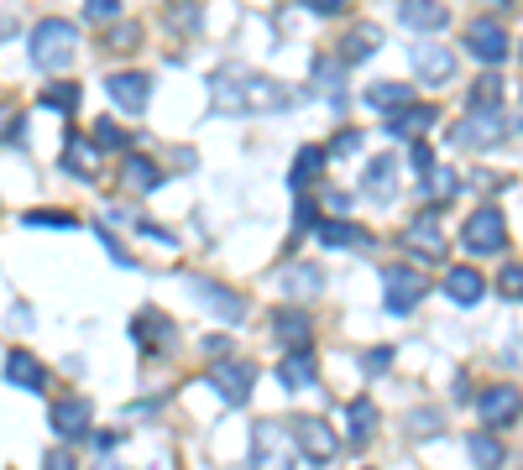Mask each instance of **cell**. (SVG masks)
<instances>
[{
	"label": "cell",
	"instance_id": "cell-12",
	"mask_svg": "<svg viewBox=\"0 0 523 470\" xmlns=\"http://www.w3.org/2000/svg\"><path fill=\"white\" fill-rule=\"evenodd\" d=\"M272 340H283L288 356H304L314 340V319L304 309H272Z\"/></svg>",
	"mask_w": 523,
	"mask_h": 470
},
{
	"label": "cell",
	"instance_id": "cell-13",
	"mask_svg": "<svg viewBox=\"0 0 523 470\" xmlns=\"http://www.w3.org/2000/svg\"><path fill=\"white\" fill-rule=\"evenodd\" d=\"M476 413H482V423H513L523 413V392L497 382V387H487L482 397H476Z\"/></svg>",
	"mask_w": 523,
	"mask_h": 470
},
{
	"label": "cell",
	"instance_id": "cell-10",
	"mask_svg": "<svg viewBox=\"0 0 523 470\" xmlns=\"http://www.w3.org/2000/svg\"><path fill=\"white\" fill-rule=\"evenodd\" d=\"M252 382H257V371L246 366V361H215V366H210V387H215L231 408H241L246 397H252Z\"/></svg>",
	"mask_w": 523,
	"mask_h": 470
},
{
	"label": "cell",
	"instance_id": "cell-41",
	"mask_svg": "<svg viewBox=\"0 0 523 470\" xmlns=\"http://www.w3.org/2000/svg\"><path fill=\"white\" fill-rule=\"evenodd\" d=\"M497 288H503V298H523V267H503V277H497Z\"/></svg>",
	"mask_w": 523,
	"mask_h": 470
},
{
	"label": "cell",
	"instance_id": "cell-25",
	"mask_svg": "<svg viewBox=\"0 0 523 470\" xmlns=\"http://www.w3.org/2000/svg\"><path fill=\"white\" fill-rule=\"evenodd\" d=\"M121 173H126V188H136V194H152V188L163 183V173H157V162H152V157H142V152H126Z\"/></svg>",
	"mask_w": 523,
	"mask_h": 470
},
{
	"label": "cell",
	"instance_id": "cell-21",
	"mask_svg": "<svg viewBox=\"0 0 523 470\" xmlns=\"http://www.w3.org/2000/svg\"><path fill=\"white\" fill-rule=\"evenodd\" d=\"M361 188H367V199L388 204L398 194V157H372V168H367V178H361Z\"/></svg>",
	"mask_w": 523,
	"mask_h": 470
},
{
	"label": "cell",
	"instance_id": "cell-23",
	"mask_svg": "<svg viewBox=\"0 0 523 470\" xmlns=\"http://www.w3.org/2000/svg\"><path fill=\"white\" fill-rule=\"evenodd\" d=\"M435 121H440V110H435V105H403L398 115H388V131L414 141V136H424V131L435 126Z\"/></svg>",
	"mask_w": 523,
	"mask_h": 470
},
{
	"label": "cell",
	"instance_id": "cell-37",
	"mask_svg": "<svg viewBox=\"0 0 523 470\" xmlns=\"http://www.w3.org/2000/svg\"><path fill=\"white\" fill-rule=\"evenodd\" d=\"M27 225H53V230H74V215L68 209H32Z\"/></svg>",
	"mask_w": 523,
	"mask_h": 470
},
{
	"label": "cell",
	"instance_id": "cell-14",
	"mask_svg": "<svg viewBox=\"0 0 523 470\" xmlns=\"http://www.w3.org/2000/svg\"><path fill=\"white\" fill-rule=\"evenodd\" d=\"M63 173H74V178H100V147H95V141H89V136H68L63 141Z\"/></svg>",
	"mask_w": 523,
	"mask_h": 470
},
{
	"label": "cell",
	"instance_id": "cell-26",
	"mask_svg": "<svg viewBox=\"0 0 523 470\" xmlns=\"http://www.w3.org/2000/svg\"><path fill=\"white\" fill-rule=\"evenodd\" d=\"M346 434H351V444H367L377 434V403L372 397H356V403L346 408Z\"/></svg>",
	"mask_w": 523,
	"mask_h": 470
},
{
	"label": "cell",
	"instance_id": "cell-3",
	"mask_svg": "<svg viewBox=\"0 0 523 470\" xmlns=\"http://www.w3.org/2000/svg\"><path fill=\"white\" fill-rule=\"evenodd\" d=\"M252 465L257 470H293V434L288 423H272L262 418L252 429Z\"/></svg>",
	"mask_w": 523,
	"mask_h": 470
},
{
	"label": "cell",
	"instance_id": "cell-43",
	"mask_svg": "<svg viewBox=\"0 0 523 470\" xmlns=\"http://www.w3.org/2000/svg\"><path fill=\"white\" fill-rule=\"evenodd\" d=\"M408 162H414V168H419L424 178H429V173H435V152H429V147H424V141H414V152H408Z\"/></svg>",
	"mask_w": 523,
	"mask_h": 470
},
{
	"label": "cell",
	"instance_id": "cell-15",
	"mask_svg": "<svg viewBox=\"0 0 523 470\" xmlns=\"http://www.w3.org/2000/svg\"><path fill=\"white\" fill-rule=\"evenodd\" d=\"M309 79H314V89H320L330 105H340V100H346V58H330V53H320V58L309 63Z\"/></svg>",
	"mask_w": 523,
	"mask_h": 470
},
{
	"label": "cell",
	"instance_id": "cell-39",
	"mask_svg": "<svg viewBox=\"0 0 523 470\" xmlns=\"http://www.w3.org/2000/svg\"><path fill=\"white\" fill-rule=\"evenodd\" d=\"M121 0H84V21H116Z\"/></svg>",
	"mask_w": 523,
	"mask_h": 470
},
{
	"label": "cell",
	"instance_id": "cell-1",
	"mask_svg": "<svg viewBox=\"0 0 523 470\" xmlns=\"http://www.w3.org/2000/svg\"><path fill=\"white\" fill-rule=\"evenodd\" d=\"M210 105L215 110H236V115H267V110H288L293 94L278 79L257 74V68L231 63V68H220V74L210 79Z\"/></svg>",
	"mask_w": 523,
	"mask_h": 470
},
{
	"label": "cell",
	"instance_id": "cell-42",
	"mask_svg": "<svg viewBox=\"0 0 523 470\" xmlns=\"http://www.w3.org/2000/svg\"><path fill=\"white\" fill-rule=\"evenodd\" d=\"M21 126H27V121L16 115V105H6V100H0V141H6V136H16Z\"/></svg>",
	"mask_w": 523,
	"mask_h": 470
},
{
	"label": "cell",
	"instance_id": "cell-47",
	"mask_svg": "<svg viewBox=\"0 0 523 470\" xmlns=\"http://www.w3.org/2000/svg\"><path fill=\"white\" fill-rule=\"evenodd\" d=\"M340 6H346V0H309V11H320V16H335Z\"/></svg>",
	"mask_w": 523,
	"mask_h": 470
},
{
	"label": "cell",
	"instance_id": "cell-27",
	"mask_svg": "<svg viewBox=\"0 0 523 470\" xmlns=\"http://www.w3.org/2000/svg\"><path fill=\"white\" fill-rule=\"evenodd\" d=\"M314 241L320 246H367V230L351 220H320L314 225Z\"/></svg>",
	"mask_w": 523,
	"mask_h": 470
},
{
	"label": "cell",
	"instance_id": "cell-29",
	"mask_svg": "<svg viewBox=\"0 0 523 470\" xmlns=\"http://www.w3.org/2000/svg\"><path fill=\"white\" fill-rule=\"evenodd\" d=\"M367 105H377V110H388V115H398L403 105H414V100H408V84H393V79H377V84L367 89Z\"/></svg>",
	"mask_w": 523,
	"mask_h": 470
},
{
	"label": "cell",
	"instance_id": "cell-9",
	"mask_svg": "<svg viewBox=\"0 0 523 470\" xmlns=\"http://www.w3.org/2000/svg\"><path fill=\"white\" fill-rule=\"evenodd\" d=\"M382 282H388V314H408L429 293V277L414 272V267H388V272H382Z\"/></svg>",
	"mask_w": 523,
	"mask_h": 470
},
{
	"label": "cell",
	"instance_id": "cell-40",
	"mask_svg": "<svg viewBox=\"0 0 523 470\" xmlns=\"http://www.w3.org/2000/svg\"><path fill=\"white\" fill-rule=\"evenodd\" d=\"M435 408H414V413H408V434H414V439H424V434H435Z\"/></svg>",
	"mask_w": 523,
	"mask_h": 470
},
{
	"label": "cell",
	"instance_id": "cell-2",
	"mask_svg": "<svg viewBox=\"0 0 523 470\" xmlns=\"http://www.w3.org/2000/svg\"><path fill=\"white\" fill-rule=\"evenodd\" d=\"M79 53V27L63 16H48L32 27V63L42 68V74H58V68H68Z\"/></svg>",
	"mask_w": 523,
	"mask_h": 470
},
{
	"label": "cell",
	"instance_id": "cell-19",
	"mask_svg": "<svg viewBox=\"0 0 523 470\" xmlns=\"http://www.w3.org/2000/svg\"><path fill=\"white\" fill-rule=\"evenodd\" d=\"M189 288H194V293H204V309H215L220 319H231V324H241V319H246V303H241L231 288H220V282H210V277H194Z\"/></svg>",
	"mask_w": 523,
	"mask_h": 470
},
{
	"label": "cell",
	"instance_id": "cell-45",
	"mask_svg": "<svg viewBox=\"0 0 523 470\" xmlns=\"http://www.w3.org/2000/svg\"><path fill=\"white\" fill-rule=\"evenodd\" d=\"M356 147H361V131H340V136H335V147H330V152H335V157H351Z\"/></svg>",
	"mask_w": 523,
	"mask_h": 470
},
{
	"label": "cell",
	"instance_id": "cell-32",
	"mask_svg": "<svg viewBox=\"0 0 523 470\" xmlns=\"http://www.w3.org/2000/svg\"><path fill=\"white\" fill-rule=\"evenodd\" d=\"M497 100H503V84H497L492 74H487V79H476V84H471V94H466L471 115H482V110H497Z\"/></svg>",
	"mask_w": 523,
	"mask_h": 470
},
{
	"label": "cell",
	"instance_id": "cell-18",
	"mask_svg": "<svg viewBox=\"0 0 523 470\" xmlns=\"http://www.w3.org/2000/svg\"><path fill=\"white\" fill-rule=\"evenodd\" d=\"M89 418H95V403H89V397H63L53 408V429L63 439H79V434H89Z\"/></svg>",
	"mask_w": 523,
	"mask_h": 470
},
{
	"label": "cell",
	"instance_id": "cell-31",
	"mask_svg": "<svg viewBox=\"0 0 523 470\" xmlns=\"http://www.w3.org/2000/svg\"><path fill=\"white\" fill-rule=\"evenodd\" d=\"M283 288L293 293V298H314L325 288V277H320V267H288L283 272Z\"/></svg>",
	"mask_w": 523,
	"mask_h": 470
},
{
	"label": "cell",
	"instance_id": "cell-22",
	"mask_svg": "<svg viewBox=\"0 0 523 470\" xmlns=\"http://www.w3.org/2000/svg\"><path fill=\"white\" fill-rule=\"evenodd\" d=\"M398 21H403V27H414V32H440L445 21H450V11L435 6V0H403Z\"/></svg>",
	"mask_w": 523,
	"mask_h": 470
},
{
	"label": "cell",
	"instance_id": "cell-46",
	"mask_svg": "<svg viewBox=\"0 0 523 470\" xmlns=\"http://www.w3.org/2000/svg\"><path fill=\"white\" fill-rule=\"evenodd\" d=\"M42 470H74V460H68V450H53L48 460H42Z\"/></svg>",
	"mask_w": 523,
	"mask_h": 470
},
{
	"label": "cell",
	"instance_id": "cell-17",
	"mask_svg": "<svg viewBox=\"0 0 523 470\" xmlns=\"http://www.w3.org/2000/svg\"><path fill=\"white\" fill-rule=\"evenodd\" d=\"M6 376L16 387H27V392H48V366H42L32 350H6Z\"/></svg>",
	"mask_w": 523,
	"mask_h": 470
},
{
	"label": "cell",
	"instance_id": "cell-11",
	"mask_svg": "<svg viewBox=\"0 0 523 470\" xmlns=\"http://www.w3.org/2000/svg\"><path fill=\"white\" fill-rule=\"evenodd\" d=\"M408 58H414V74L424 84H450L456 79V53L440 42H419V47H408Z\"/></svg>",
	"mask_w": 523,
	"mask_h": 470
},
{
	"label": "cell",
	"instance_id": "cell-44",
	"mask_svg": "<svg viewBox=\"0 0 523 470\" xmlns=\"http://www.w3.org/2000/svg\"><path fill=\"white\" fill-rule=\"evenodd\" d=\"M100 241H105V251H110V262H121V267H131V256H126V246L116 241V235H110L105 225H100Z\"/></svg>",
	"mask_w": 523,
	"mask_h": 470
},
{
	"label": "cell",
	"instance_id": "cell-35",
	"mask_svg": "<svg viewBox=\"0 0 523 470\" xmlns=\"http://www.w3.org/2000/svg\"><path fill=\"white\" fill-rule=\"evenodd\" d=\"M325 168V152L320 147H304L299 157H293V188H309V178Z\"/></svg>",
	"mask_w": 523,
	"mask_h": 470
},
{
	"label": "cell",
	"instance_id": "cell-34",
	"mask_svg": "<svg viewBox=\"0 0 523 470\" xmlns=\"http://www.w3.org/2000/svg\"><path fill=\"white\" fill-rule=\"evenodd\" d=\"M377 42H382V32H377V27H356V32L346 37V63L372 58V53H377Z\"/></svg>",
	"mask_w": 523,
	"mask_h": 470
},
{
	"label": "cell",
	"instance_id": "cell-24",
	"mask_svg": "<svg viewBox=\"0 0 523 470\" xmlns=\"http://www.w3.org/2000/svg\"><path fill=\"white\" fill-rule=\"evenodd\" d=\"M136 340H142V350H163L168 340H173V319L163 314V309H147V314H136Z\"/></svg>",
	"mask_w": 523,
	"mask_h": 470
},
{
	"label": "cell",
	"instance_id": "cell-8",
	"mask_svg": "<svg viewBox=\"0 0 523 470\" xmlns=\"http://www.w3.org/2000/svg\"><path fill=\"white\" fill-rule=\"evenodd\" d=\"M288 434H293V444L314 460V465H325V460H335V434H330V423H320V418H288Z\"/></svg>",
	"mask_w": 523,
	"mask_h": 470
},
{
	"label": "cell",
	"instance_id": "cell-5",
	"mask_svg": "<svg viewBox=\"0 0 523 470\" xmlns=\"http://www.w3.org/2000/svg\"><path fill=\"white\" fill-rule=\"evenodd\" d=\"M466 47H471V58H476V63H487V68H492V63H503V58H508V47H513V42H508V27H503L497 16H476L471 27H466Z\"/></svg>",
	"mask_w": 523,
	"mask_h": 470
},
{
	"label": "cell",
	"instance_id": "cell-30",
	"mask_svg": "<svg viewBox=\"0 0 523 470\" xmlns=\"http://www.w3.org/2000/svg\"><path fill=\"white\" fill-rule=\"evenodd\" d=\"M471 460L482 470H503L508 450H503V439H492V434H471Z\"/></svg>",
	"mask_w": 523,
	"mask_h": 470
},
{
	"label": "cell",
	"instance_id": "cell-28",
	"mask_svg": "<svg viewBox=\"0 0 523 470\" xmlns=\"http://www.w3.org/2000/svg\"><path fill=\"white\" fill-rule=\"evenodd\" d=\"M314 371H320V366H314L309 350H304V356H283V361H278V382H283L288 392H299V387L314 382Z\"/></svg>",
	"mask_w": 523,
	"mask_h": 470
},
{
	"label": "cell",
	"instance_id": "cell-4",
	"mask_svg": "<svg viewBox=\"0 0 523 470\" xmlns=\"http://www.w3.org/2000/svg\"><path fill=\"white\" fill-rule=\"evenodd\" d=\"M403 251H414V256H424V262H440L445 256V230H440V209H419L414 220L403 225Z\"/></svg>",
	"mask_w": 523,
	"mask_h": 470
},
{
	"label": "cell",
	"instance_id": "cell-16",
	"mask_svg": "<svg viewBox=\"0 0 523 470\" xmlns=\"http://www.w3.org/2000/svg\"><path fill=\"white\" fill-rule=\"evenodd\" d=\"M456 141H461V147H497V141H503V115H497V110L466 115V121L456 126Z\"/></svg>",
	"mask_w": 523,
	"mask_h": 470
},
{
	"label": "cell",
	"instance_id": "cell-36",
	"mask_svg": "<svg viewBox=\"0 0 523 470\" xmlns=\"http://www.w3.org/2000/svg\"><path fill=\"white\" fill-rule=\"evenodd\" d=\"M89 141H95L100 152H121L131 136H126V131H121L116 121H105V115H100V121H95V131H89Z\"/></svg>",
	"mask_w": 523,
	"mask_h": 470
},
{
	"label": "cell",
	"instance_id": "cell-48",
	"mask_svg": "<svg viewBox=\"0 0 523 470\" xmlns=\"http://www.w3.org/2000/svg\"><path fill=\"white\" fill-rule=\"evenodd\" d=\"M388 361H393L388 350H367V366H372V371H382V366H388Z\"/></svg>",
	"mask_w": 523,
	"mask_h": 470
},
{
	"label": "cell",
	"instance_id": "cell-7",
	"mask_svg": "<svg viewBox=\"0 0 523 470\" xmlns=\"http://www.w3.org/2000/svg\"><path fill=\"white\" fill-rule=\"evenodd\" d=\"M105 94H110V100H116L126 115H142L147 100H152V79L142 74V68H121V74L105 79Z\"/></svg>",
	"mask_w": 523,
	"mask_h": 470
},
{
	"label": "cell",
	"instance_id": "cell-33",
	"mask_svg": "<svg viewBox=\"0 0 523 470\" xmlns=\"http://www.w3.org/2000/svg\"><path fill=\"white\" fill-rule=\"evenodd\" d=\"M42 105H48V110H58V115H74L79 110V84H48V89H42Z\"/></svg>",
	"mask_w": 523,
	"mask_h": 470
},
{
	"label": "cell",
	"instance_id": "cell-38",
	"mask_svg": "<svg viewBox=\"0 0 523 470\" xmlns=\"http://www.w3.org/2000/svg\"><path fill=\"white\" fill-rule=\"evenodd\" d=\"M424 194H429V199H450V194H456V173H450V168H440V178L429 173V178H424Z\"/></svg>",
	"mask_w": 523,
	"mask_h": 470
},
{
	"label": "cell",
	"instance_id": "cell-49",
	"mask_svg": "<svg viewBox=\"0 0 523 470\" xmlns=\"http://www.w3.org/2000/svg\"><path fill=\"white\" fill-rule=\"evenodd\" d=\"M95 470H121V465H95Z\"/></svg>",
	"mask_w": 523,
	"mask_h": 470
},
{
	"label": "cell",
	"instance_id": "cell-20",
	"mask_svg": "<svg viewBox=\"0 0 523 470\" xmlns=\"http://www.w3.org/2000/svg\"><path fill=\"white\" fill-rule=\"evenodd\" d=\"M482 293H487V282H482V272H476V267H450L445 272V298L450 303L471 309V303H482Z\"/></svg>",
	"mask_w": 523,
	"mask_h": 470
},
{
	"label": "cell",
	"instance_id": "cell-6",
	"mask_svg": "<svg viewBox=\"0 0 523 470\" xmlns=\"http://www.w3.org/2000/svg\"><path fill=\"white\" fill-rule=\"evenodd\" d=\"M461 241H466V251H476V256H492V251L508 246V225H503V215H497L492 204H482V209L466 220Z\"/></svg>",
	"mask_w": 523,
	"mask_h": 470
}]
</instances>
